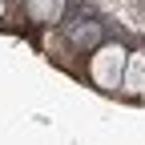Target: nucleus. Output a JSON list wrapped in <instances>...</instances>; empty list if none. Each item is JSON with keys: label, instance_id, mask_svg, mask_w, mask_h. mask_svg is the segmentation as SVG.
<instances>
[{"label": "nucleus", "instance_id": "f257e3e1", "mask_svg": "<svg viewBox=\"0 0 145 145\" xmlns=\"http://www.w3.org/2000/svg\"><path fill=\"white\" fill-rule=\"evenodd\" d=\"M125 61H129V48H125V44H117V40L93 44V52H89V65H85L89 85H93V89H101V93H121Z\"/></svg>", "mask_w": 145, "mask_h": 145}, {"label": "nucleus", "instance_id": "f03ea898", "mask_svg": "<svg viewBox=\"0 0 145 145\" xmlns=\"http://www.w3.org/2000/svg\"><path fill=\"white\" fill-rule=\"evenodd\" d=\"M121 97H125V101H141V97H145V48H133L129 61H125Z\"/></svg>", "mask_w": 145, "mask_h": 145}, {"label": "nucleus", "instance_id": "7ed1b4c3", "mask_svg": "<svg viewBox=\"0 0 145 145\" xmlns=\"http://www.w3.org/2000/svg\"><path fill=\"white\" fill-rule=\"evenodd\" d=\"M69 12V0H24V16L32 24H61Z\"/></svg>", "mask_w": 145, "mask_h": 145}]
</instances>
